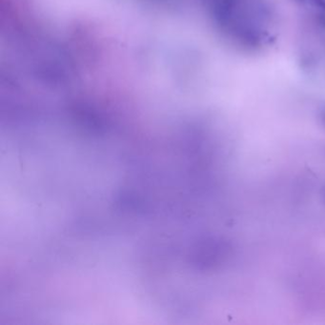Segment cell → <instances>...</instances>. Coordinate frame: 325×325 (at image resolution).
<instances>
[{"label": "cell", "instance_id": "1", "mask_svg": "<svg viewBox=\"0 0 325 325\" xmlns=\"http://www.w3.org/2000/svg\"><path fill=\"white\" fill-rule=\"evenodd\" d=\"M313 3L316 5V7L320 9L325 10V0H312Z\"/></svg>", "mask_w": 325, "mask_h": 325}, {"label": "cell", "instance_id": "2", "mask_svg": "<svg viewBox=\"0 0 325 325\" xmlns=\"http://www.w3.org/2000/svg\"><path fill=\"white\" fill-rule=\"evenodd\" d=\"M321 117H322V121H323V122L325 123V110L323 111V113H322V115H321Z\"/></svg>", "mask_w": 325, "mask_h": 325}, {"label": "cell", "instance_id": "3", "mask_svg": "<svg viewBox=\"0 0 325 325\" xmlns=\"http://www.w3.org/2000/svg\"><path fill=\"white\" fill-rule=\"evenodd\" d=\"M298 1H301V2H303V1H304V0H298Z\"/></svg>", "mask_w": 325, "mask_h": 325}, {"label": "cell", "instance_id": "4", "mask_svg": "<svg viewBox=\"0 0 325 325\" xmlns=\"http://www.w3.org/2000/svg\"><path fill=\"white\" fill-rule=\"evenodd\" d=\"M324 196H325V192H324Z\"/></svg>", "mask_w": 325, "mask_h": 325}]
</instances>
